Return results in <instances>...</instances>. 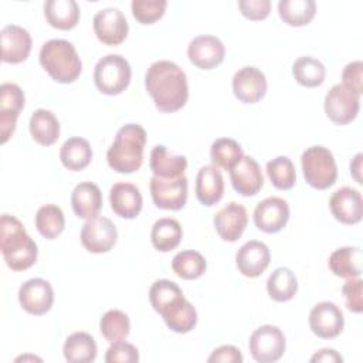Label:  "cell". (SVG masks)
Returning a JSON list of instances; mask_svg holds the SVG:
<instances>
[{"label": "cell", "instance_id": "cell-1", "mask_svg": "<svg viewBox=\"0 0 363 363\" xmlns=\"http://www.w3.org/2000/svg\"><path fill=\"white\" fill-rule=\"evenodd\" d=\"M145 88L160 112H176L189 99L187 77L173 61L153 62L146 71Z\"/></svg>", "mask_w": 363, "mask_h": 363}, {"label": "cell", "instance_id": "cell-2", "mask_svg": "<svg viewBox=\"0 0 363 363\" xmlns=\"http://www.w3.org/2000/svg\"><path fill=\"white\" fill-rule=\"evenodd\" d=\"M0 250L9 268L24 271L37 261L38 248L34 240L27 234L18 218L3 214L0 218Z\"/></svg>", "mask_w": 363, "mask_h": 363}, {"label": "cell", "instance_id": "cell-3", "mask_svg": "<svg viewBox=\"0 0 363 363\" xmlns=\"http://www.w3.org/2000/svg\"><path fill=\"white\" fill-rule=\"evenodd\" d=\"M146 130L138 123H126L116 132L115 140L106 152L109 167L118 173H133L143 163Z\"/></svg>", "mask_w": 363, "mask_h": 363}, {"label": "cell", "instance_id": "cell-4", "mask_svg": "<svg viewBox=\"0 0 363 363\" xmlns=\"http://www.w3.org/2000/svg\"><path fill=\"white\" fill-rule=\"evenodd\" d=\"M41 67L60 84H71L78 79L82 71L81 58L72 43L52 38L43 44L38 55Z\"/></svg>", "mask_w": 363, "mask_h": 363}, {"label": "cell", "instance_id": "cell-5", "mask_svg": "<svg viewBox=\"0 0 363 363\" xmlns=\"http://www.w3.org/2000/svg\"><path fill=\"white\" fill-rule=\"evenodd\" d=\"M301 166L306 183L316 190H326L337 179L333 153L320 145L308 147L301 156Z\"/></svg>", "mask_w": 363, "mask_h": 363}, {"label": "cell", "instance_id": "cell-6", "mask_svg": "<svg viewBox=\"0 0 363 363\" xmlns=\"http://www.w3.org/2000/svg\"><path fill=\"white\" fill-rule=\"evenodd\" d=\"M132 77V69L125 57L108 54L102 57L94 69V82L101 94L119 95L123 92Z\"/></svg>", "mask_w": 363, "mask_h": 363}, {"label": "cell", "instance_id": "cell-7", "mask_svg": "<svg viewBox=\"0 0 363 363\" xmlns=\"http://www.w3.org/2000/svg\"><path fill=\"white\" fill-rule=\"evenodd\" d=\"M248 347L255 362L272 363L284 356L286 340L278 326L262 325L250 336Z\"/></svg>", "mask_w": 363, "mask_h": 363}, {"label": "cell", "instance_id": "cell-8", "mask_svg": "<svg viewBox=\"0 0 363 363\" xmlns=\"http://www.w3.org/2000/svg\"><path fill=\"white\" fill-rule=\"evenodd\" d=\"M150 196L157 208L182 210L187 201V177L184 174L173 179L153 176L149 183Z\"/></svg>", "mask_w": 363, "mask_h": 363}, {"label": "cell", "instance_id": "cell-9", "mask_svg": "<svg viewBox=\"0 0 363 363\" xmlns=\"http://www.w3.org/2000/svg\"><path fill=\"white\" fill-rule=\"evenodd\" d=\"M360 108V95L354 94L343 84L333 85L325 96V113L336 125L352 122Z\"/></svg>", "mask_w": 363, "mask_h": 363}, {"label": "cell", "instance_id": "cell-10", "mask_svg": "<svg viewBox=\"0 0 363 363\" xmlns=\"http://www.w3.org/2000/svg\"><path fill=\"white\" fill-rule=\"evenodd\" d=\"M118 241V230L115 224L102 216H96L82 225L81 244L94 254L108 252Z\"/></svg>", "mask_w": 363, "mask_h": 363}, {"label": "cell", "instance_id": "cell-11", "mask_svg": "<svg viewBox=\"0 0 363 363\" xmlns=\"http://www.w3.org/2000/svg\"><path fill=\"white\" fill-rule=\"evenodd\" d=\"M24 92L17 84L4 82L0 86V136L6 143L13 135L17 118L24 108Z\"/></svg>", "mask_w": 363, "mask_h": 363}, {"label": "cell", "instance_id": "cell-12", "mask_svg": "<svg viewBox=\"0 0 363 363\" xmlns=\"http://www.w3.org/2000/svg\"><path fill=\"white\" fill-rule=\"evenodd\" d=\"M94 33L96 38L106 45L121 44L129 31L125 14L115 7L99 10L92 20Z\"/></svg>", "mask_w": 363, "mask_h": 363}, {"label": "cell", "instance_id": "cell-13", "mask_svg": "<svg viewBox=\"0 0 363 363\" xmlns=\"http://www.w3.org/2000/svg\"><path fill=\"white\" fill-rule=\"evenodd\" d=\"M18 302L21 308L35 316L45 315L54 302V291L48 281L31 278L18 289Z\"/></svg>", "mask_w": 363, "mask_h": 363}, {"label": "cell", "instance_id": "cell-14", "mask_svg": "<svg viewBox=\"0 0 363 363\" xmlns=\"http://www.w3.org/2000/svg\"><path fill=\"white\" fill-rule=\"evenodd\" d=\"M345 326V318L340 308L329 301L316 303L309 313V328L320 339H333L339 336Z\"/></svg>", "mask_w": 363, "mask_h": 363}, {"label": "cell", "instance_id": "cell-15", "mask_svg": "<svg viewBox=\"0 0 363 363\" xmlns=\"http://www.w3.org/2000/svg\"><path fill=\"white\" fill-rule=\"evenodd\" d=\"M265 74L257 67H242L233 77V92L244 104H255L267 94Z\"/></svg>", "mask_w": 363, "mask_h": 363}, {"label": "cell", "instance_id": "cell-16", "mask_svg": "<svg viewBox=\"0 0 363 363\" xmlns=\"http://www.w3.org/2000/svg\"><path fill=\"white\" fill-rule=\"evenodd\" d=\"M225 48L216 35H197L187 47V57L193 65L200 69H213L224 60Z\"/></svg>", "mask_w": 363, "mask_h": 363}, {"label": "cell", "instance_id": "cell-17", "mask_svg": "<svg viewBox=\"0 0 363 363\" xmlns=\"http://www.w3.org/2000/svg\"><path fill=\"white\" fill-rule=\"evenodd\" d=\"M289 220V206L281 197H267L254 210V224L259 231L274 234L281 231Z\"/></svg>", "mask_w": 363, "mask_h": 363}, {"label": "cell", "instance_id": "cell-18", "mask_svg": "<svg viewBox=\"0 0 363 363\" xmlns=\"http://www.w3.org/2000/svg\"><path fill=\"white\" fill-rule=\"evenodd\" d=\"M329 208L339 223L347 225L357 224L363 216L362 194L356 189L340 187L329 199Z\"/></svg>", "mask_w": 363, "mask_h": 363}, {"label": "cell", "instance_id": "cell-19", "mask_svg": "<svg viewBox=\"0 0 363 363\" xmlns=\"http://www.w3.org/2000/svg\"><path fill=\"white\" fill-rule=\"evenodd\" d=\"M230 180L234 190L245 197L255 196L264 186L261 167L251 156H242L230 169Z\"/></svg>", "mask_w": 363, "mask_h": 363}, {"label": "cell", "instance_id": "cell-20", "mask_svg": "<svg viewBox=\"0 0 363 363\" xmlns=\"http://www.w3.org/2000/svg\"><path fill=\"white\" fill-rule=\"evenodd\" d=\"M213 221L221 240L235 242L248 224V214L244 206L231 201L216 213Z\"/></svg>", "mask_w": 363, "mask_h": 363}, {"label": "cell", "instance_id": "cell-21", "mask_svg": "<svg viewBox=\"0 0 363 363\" xmlns=\"http://www.w3.org/2000/svg\"><path fill=\"white\" fill-rule=\"evenodd\" d=\"M1 60L7 64H20L27 60L31 51L30 33L16 24H7L1 28Z\"/></svg>", "mask_w": 363, "mask_h": 363}, {"label": "cell", "instance_id": "cell-22", "mask_svg": "<svg viewBox=\"0 0 363 363\" xmlns=\"http://www.w3.org/2000/svg\"><path fill=\"white\" fill-rule=\"evenodd\" d=\"M271 261V252L267 244L250 240L242 244L235 254V264L238 271L248 278L259 277Z\"/></svg>", "mask_w": 363, "mask_h": 363}, {"label": "cell", "instance_id": "cell-23", "mask_svg": "<svg viewBox=\"0 0 363 363\" xmlns=\"http://www.w3.org/2000/svg\"><path fill=\"white\" fill-rule=\"evenodd\" d=\"M109 203L113 213L122 218L132 220L139 216L143 200L139 189L126 182L115 183L109 191Z\"/></svg>", "mask_w": 363, "mask_h": 363}, {"label": "cell", "instance_id": "cell-24", "mask_svg": "<svg viewBox=\"0 0 363 363\" xmlns=\"http://www.w3.org/2000/svg\"><path fill=\"white\" fill-rule=\"evenodd\" d=\"M71 206L78 218L91 220L96 217L102 208V193L92 182L77 184L71 193Z\"/></svg>", "mask_w": 363, "mask_h": 363}, {"label": "cell", "instance_id": "cell-25", "mask_svg": "<svg viewBox=\"0 0 363 363\" xmlns=\"http://www.w3.org/2000/svg\"><path fill=\"white\" fill-rule=\"evenodd\" d=\"M224 194V179L218 167L203 166L196 176V197L203 206L217 204Z\"/></svg>", "mask_w": 363, "mask_h": 363}, {"label": "cell", "instance_id": "cell-26", "mask_svg": "<svg viewBox=\"0 0 363 363\" xmlns=\"http://www.w3.org/2000/svg\"><path fill=\"white\" fill-rule=\"evenodd\" d=\"M160 316L166 326L176 333H187L194 329L197 323V312L194 306L184 298V295L166 306Z\"/></svg>", "mask_w": 363, "mask_h": 363}, {"label": "cell", "instance_id": "cell-27", "mask_svg": "<svg viewBox=\"0 0 363 363\" xmlns=\"http://www.w3.org/2000/svg\"><path fill=\"white\" fill-rule=\"evenodd\" d=\"M149 166L153 172V176L173 179L184 174L187 159L182 155L169 153L167 147L163 145H156L150 152Z\"/></svg>", "mask_w": 363, "mask_h": 363}, {"label": "cell", "instance_id": "cell-28", "mask_svg": "<svg viewBox=\"0 0 363 363\" xmlns=\"http://www.w3.org/2000/svg\"><path fill=\"white\" fill-rule=\"evenodd\" d=\"M362 259L363 255L359 247H342L330 254L328 267L336 277L357 278L362 274Z\"/></svg>", "mask_w": 363, "mask_h": 363}, {"label": "cell", "instance_id": "cell-29", "mask_svg": "<svg viewBox=\"0 0 363 363\" xmlns=\"http://www.w3.org/2000/svg\"><path fill=\"white\" fill-rule=\"evenodd\" d=\"M47 23L58 30H71L78 24L79 7L75 0H47L44 3Z\"/></svg>", "mask_w": 363, "mask_h": 363}, {"label": "cell", "instance_id": "cell-30", "mask_svg": "<svg viewBox=\"0 0 363 363\" xmlns=\"http://www.w3.org/2000/svg\"><path fill=\"white\" fill-rule=\"evenodd\" d=\"M28 128L33 139L43 146H51L60 138V122L48 109L40 108L34 111L30 118Z\"/></svg>", "mask_w": 363, "mask_h": 363}, {"label": "cell", "instance_id": "cell-31", "mask_svg": "<svg viewBox=\"0 0 363 363\" xmlns=\"http://www.w3.org/2000/svg\"><path fill=\"white\" fill-rule=\"evenodd\" d=\"M95 339L86 332L71 333L62 346V353L69 363H91L96 357Z\"/></svg>", "mask_w": 363, "mask_h": 363}, {"label": "cell", "instance_id": "cell-32", "mask_svg": "<svg viewBox=\"0 0 363 363\" xmlns=\"http://www.w3.org/2000/svg\"><path fill=\"white\" fill-rule=\"evenodd\" d=\"M60 159L62 166L68 170H84L92 160V149L89 142L79 136L67 139L61 146Z\"/></svg>", "mask_w": 363, "mask_h": 363}, {"label": "cell", "instance_id": "cell-33", "mask_svg": "<svg viewBox=\"0 0 363 363\" xmlns=\"http://www.w3.org/2000/svg\"><path fill=\"white\" fill-rule=\"evenodd\" d=\"M183 237L182 225L174 218H159L155 221L152 231H150V241L152 245L162 252H169L174 250Z\"/></svg>", "mask_w": 363, "mask_h": 363}, {"label": "cell", "instance_id": "cell-34", "mask_svg": "<svg viewBox=\"0 0 363 363\" xmlns=\"http://www.w3.org/2000/svg\"><path fill=\"white\" fill-rule=\"evenodd\" d=\"M316 13L313 0H281L278 14L284 23L292 27H302L312 21Z\"/></svg>", "mask_w": 363, "mask_h": 363}, {"label": "cell", "instance_id": "cell-35", "mask_svg": "<svg viewBox=\"0 0 363 363\" xmlns=\"http://www.w3.org/2000/svg\"><path fill=\"white\" fill-rule=\"evenodd\" d=\"M298 291V279L295 274L285 267L277 268L267 281V292L275 302L291 301Z\"/></svg>", "mask_w": 363, "mask_h": 363}, {"label": "cell", "instance_id": "cell-36", "mask_svg": "<svg viewBox=\"0 0 363 363\" xmlns=\"http://www.w3.org/2000/svg\"><path fill=\"white\" fill-rule=\"evenodd\" d=\"M292 75L298 84L308 88H315L325 81L326 68L319 60L305 55L295 60L292 65Z\"/></svg>", "mask_w": 363, "mask_h": 363}, {"label": "cell", "instance_id": "cell-37", "mask_svg": "<svg viewBox=\"0 0 363 363\" xmlns=\"http://www.w3.org/2000/svg\"><path fill=\"white\" fill-rule=\"evenodd\" d=\"M65 227L62 210L55 204L41 206L35 214V228L47 240L57 238Z\"/></svg>", "mask_w": 363, "mask_h": 363}, {"label": "cell", "instance_id": "cell-38", "mask_svg": "<svg viewBox=\"0 0 363 363\" xmlns=\"http://www.w3.org/2000/svg\"><path fill=\"white\" fill-rule=\"evenodd\" d=\"M173 272L183 279H197L207 268L206 258L194 250H183L172 259Z\"/></svg>", "mask_w": 363, "mask_h": 363}, {"label": "cell", "instance_id": "cell-39", "mask_svg": "<svg viewBox=\"0 0 363 363\" xmlns=\"http://www.w3.org/2000/svg\"><path fill=\"white\" fill-rule=\"evenodd\" d=\"M99 330L109 343L125 340L130 332L129 316L119 309H109L99 320Z\"/></svg>", "mask_w": 363, "mask_h": 363}, {"label": "cell", "instance_id": "cell-40", "mask_svg": "<svg viewBox=\"0 0 363 363\" xmlns=\"http://www.w3.org/2000/svg\"><path fill=\"white\" fill-rule=\"evenodd\" d=\"M242 156L240 143L231 138H220L211 143L210 159L216 167L230 170Z\"/></svg>", "mask_w": 363, "mask_h": 363}, {"label": "cell", "instance_id": "cell-41", "mask_svg": "<svg viewBox=\"0 0 363 363\" xmlns=\"http://www.w3.org/2000/svg\"><path fill=\"white\" fill-rule=\"evenodd\" d=\"M267 174L272 186L278 190H291L296 182V172L288 156H277L267 163Z\"/></svg>", "mask_w": 363, "mask_h": 363}, {"label": "cell", "instance_id": "cell-42", "mask_svg": "<svg viewBox=\"0 0 363 363\" xmlns=\"http://www.w3.org/2000/svg\"><path fill=\"white\" fill-rule=\"evenodd\" d=\"M182 296L183 292L180 286L170 279H157L152 284L149 289L150 305L157 313H160L166 306H169L172 302Z\"/></svg>", "mask_w": 363, "mask_h": 363}, {"label": "cell", "instance_id": "cell-43", "mask_svg": "<svg viewBox=\"0 0 363 363\" xmlns=\"http://www.w3.org/2000/svg\"><path fill=\"white\" fill-rule=\"evenodd\" d=\"M132 14L140 24H153L166 11V0H133Z\"/></svg>", "mask_w": 363, "mask_h": 363}, {"label": "cell", "instance_id": "cell-44", "mask_svg": "<svg viewBox=\"0 0 363 363\" xmlns=\"http://www.w3.org/2000/svg\"><path fill=\"white\" fill-rule=\"evenodd\" d=\"M106 363H136L139 362V350L125 340L111 343L105 353Z\"/></svg>", "mask_w": 363, "mask_h": 363}, {"label": "cell", "instance_id": "cell-45", "mask_svg": "<svg viewBox=\"0 0 363 363\" xmlns=\"http://www.w3.org/2000/svg\"><path fill=\"white\" fill-rule=\"evenodd\" d=\"M363 281L357 278H350L345 282L342 294L346 301V308L354 313H362L363 311Z\"/></svg>", "mask_w": 363, "mask_h": 363}, {"label": "cell", "instance_id": "cell-46", "mask_svg": "<svg viewBox=\"0 0 363 363\" xmlns=\"http://www.w3.org/2000/svg\"><path fill=\"white\" fill-rule=\"evenodd\" d=\"M238 9L244 17L258 21L268 17L271 11V1L269 0H240Z\"/></svg>", "mask_w": 363, "mask_h": 363}, {"label": "cell", "instance_id": "cell-47", "mask_svg": "<svg viewBox=\"0 0 363 363\" xmlns=\"http://www.w3.org/2000/svg\"><path fill=\"white\" fill-rule=\"evenodd\" d=\"M362 72H363V62L359 60L349 62L343 68V72H342L343 85L357 95H362V92H363Z\"/></svg>", "mask_w": 363, "mask_h": 363}, {"label": "cell", "instance_id": "cell-48", "mask_svg": "<svg viewBox=\"0 0 363 363\" xmlns=\"http://www.w3.org/2000/svg\"><path fill=\"white\" fill-rule=\"evenodd\" d=\"M244 357L240 352V349H237L233 345H223L217 349L213 350V353L208 356L207 362L213 363V362H227V363H242Z\"/></svg>", "mask_w": 363, "mask_h": 363}, {"label": "cell", "instance_id": "cell-49", "mask_svg": "<svg viewBox=\"0 0 363 363\" xmlns=\"http://www.w3.org/2000/svg\"><path fill=\"white\" fill-rule=\"evenodd\" d=\"M312 363L316 362H323V363H342L343 357L335 350V349H322L319 352H316L312 357H311Z\"/></svg>", "mask_w": 363, "mask_h": 363}, {"label": "cell", "instance_id": "cell-50", "mask_svg": "<svg viewBox=\"0 0 363 363\" xmlns=\"http://www.w3.org/2000/svg\"><path fill=\"white\" fill-rule=\"evenodd\" d=\"M362 157L363 155L362 153H357L353 160L350 162V174L354 177V180L362 184V176H360V172H362Z\"/></svg>", "mask_w": 363, "mask_h": 363}]
</instances>
